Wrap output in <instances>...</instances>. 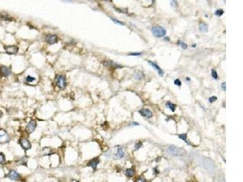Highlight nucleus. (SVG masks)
I'll return each instance as SVG.
<instances>
[{"label":"nucleus","instance_id":"obj_28","mask_svg":"<svg viewBox=\"0 0 243 182\" xmlns=\"http://www.w3.org/2000/svg\"><path fill=\"white\" fill-rule=\"evenodd\" d=\"M216 100H217V97L215 96H212L208 98V101L210 103H214L215 101H216Z\"/></svg>","mask_w":243,"mask_h":182},{"label":"nucleus","instance_id":"obj_25","mask_svg":"<svg viewBox=\"0 0 243 182\" xmlns=\"http://www.w3.org/2000/svg\"><path fill=\"white\" fill-rule=\"evenodd\" d=\"M211 75H212L213 78L215 80H217L218 78V75L217 72L215 71V69H212L211 70Z\"/></svg>","mask_w":243,"mask_h":182},{"label":"nucleus","instance_id":"obj_4","mask_svg":"<svg viewBox=\"0 0 243 182\" xmlns=\"http://www.w3.org/2000/svg\"><path fill=\"white\" fill-rule=\"evenodd\" d=\"M19 143L21 145V146L22 147L23 149H24L25 150H29L32 148V145H31L29 140L25 139V138H21V139H20L19 140Z\"/></svg>","mask_w":243,"mask_h":182},{"label":"nucleus","instance_id":"obj_30","mask_svg":"<svg viewBox=\"0 0 243 182\" xmlns=\"http://www.w3.org/2000/svg\"><path fill=\"white\" fill-rule=\"evenodd\" d=\"M174 83L175 85H176L177 86H181L182 85V83H181V81L179 79H176L174 81Z\"/></svg>","mask_w":243,"mask_h":182},{"label":"nucleus","instance_id":"obj_7","mask_svg":"<svg viewBox=\"0 0 243 182\" xmlns=\"http://www.w3.org/2000/svg\"><path fill=\"white\" fill-rule=\"evenodd\" d=\"M5 51L7 54L9 55L16 54L18 52V47L15 46H5L4 47Z\"/></svg>","mask_w":243,"mask_h":182},{"label":"nucleus","instance_id":"obj_16","mask_svg":"<svg viewBox=\"0 0 243 182\" xmlns=\"http://www.w3.org/2000/svg\"><path fill=\"white\" fill-rule=\"evenodd\" d=\"M199 30L202 32H207L208 31V25L204 22H201L199 23Z\"/></svg>","mask_w":243,"mask_h":182},{"label":"nucleus","instance_id":"obj_40","mask_svg":"<svg viewBox=\"0 0 243 182\" xmlns=\"http://www.w3.org/2000/svg\"><path fill=\"white\" fill-rule=\"evenodd\" d=\"M196 44H195V45H192V47H196Z\"/></svg>","mask_w":243,"mask_h":182},{"label":"nucleus","instance_id":"obj_24","mask_svg":"<svg viewBox=\"0 0 243 182\" xmlns=\"http://www.w3.org/2000/svg\"><path fill=\"white\" fill-rule=\"evenodd\" d=\"M178 44L180 45V46H181V47H182L183 49H186L187 48V44L185 43H184V42H182V41H178Z\"/></svg>","mask_w":243,"mask_h":182},{"label":"nucleus","instance_id":"obj_9","mask_svg":"<svg viewBox=\"0 0 243 182\" xmlns=\"http://www.w3.org/2000/svg\"><path fill=\"white\" fill-rule=\"evenodd\" d=\"M36 127V121L35 120H32L27 124V126H26V130L27 132V133H28L29 134H31V133L33 132L35 130V128Z\"/></svg>","mask_w":243,"mask_h":182},{"label":"nucleus","instance_id":"obj_5","mask_svg":"<svg viewBox=\"0 0 243 182\" xmlns=\"http://www.w3.org/2000/svg\"><path fill=\"white\" fill-rule=\"evenodd\" d=\"M56 83L57 86L60 89H64L66 86V78L63 75H57L56 78Z\"/></svg>","mask_w":243,"mask_h":182},{"label":"nucleus","instance_id":"obj_14","mask_svg":"<svg viewBox=\"0 0 243 182\" xmlns=\"http://www.w3.org/2000/svg\"><path fill=\"white\" fill-rule=\"evenodd\" d=\"M134 174H135V170H134V168H129V169H127L125 171V175L127 177L131 178L134 176Z\"/></svg>","mask_w":243,"mask_h":182},{"label":"nucleus","instance_id":"obj_33","mask_svg":"<svg viewBox=\"0 0 243 182\" xmlns=\"http://www.w3.org/2000/svg\"><path fill=\"white\" fill-rule=\"evenodd\" d=\"M111 20H113V21H114V22H115V23H117V24H120V25H123V23L122 22H121V21H118V20H116V19L112 18H111Z\"/></svg>","mask_w":243,"mask_h":182},{"label":"nucleus","instance_id":"obj_15","mask_svg":"<svg viewBox=\"0 0 243 182\" xmlns=\"http://www.w3.org/2000/svg\"><path fill=\"white\" fill-rule=\"evenodd\" d=\"M104 64L106 66H111V67H114V68H120L122 66H120V65H118L117 64H116L115 63L111 61H106L104 62Z\"/></svg>","mask_w":243,"mask_h":182},{"label":"nucleus","instance_id":"obj_20","mask_svg":"<svg viewBox=\"0 0 243 182\" xmlns=\"http://www.w3.org/2000/svg\"><path fill=\"white\" fill-rule=\"evenodd\" d=\"M166 106L170 109L172 112H174L175 108H176V105L172 103H168L166 104Z\"/></svg>","mask_w":243,"mask_h":182},{"label":"nucleus","instance_id":"obj_35","mask_svg":"<svg viewBox=\"0 0 243 182\" xmlns=\"http://www.w3.org/2000/svg\"><path fill=\"white\" fill-rule=\"evenodd\" d=\"M226 82H224V83H222V85H221V87H222V90H223V91H226Z\"/></svg>","mask_w":243,"mask_h":182},{"label":"nucleus","instance_id":"obj_12","mask_svg":"<svg viewBox=\"0 0 243 182\" xmlns=\"http://www.w3.org/2000/svg\"><path fill=\"white\" fill-rule=\"evenodd\" d=\"M148 63L150 65H151V66L152 67H153V68L154 69L156 70V71H157V72H158L159 75V76H163V75H164V72H163V71L162 69L160 68L159 66L158 65H157V64L156 63L153 62V61H148Z\"/></svg>","mask_w":243,"mask_h":182},{"label":"nucleus","instance_id":"obj_38","mask_svg":"<svg viewBox=\"0 0 243 182\" xmlns=\"http://www.w3.org/2000/svg\"><path fill=\"white\" fill-rule=\"evenodd\" d=\"M165 40H167V41H170V38L168 37H165Z\"/></svg>","mask_w":243,"mask_h":182},{"label":"nucleus","instance_id":"obj_13","mask_svg":"<svg viewBox=\"0 0 243 182\" xmlns=\"http://www.w3.org/2000/svg\"><path fill=\"white\" fill-rule=\"evenodd\" d=\"M139 113L142 116L147 117L148 118L152 117L153 116V112L150 110L149 109H142L139 110Z\"/></svg>","mask_w":243,"mask_h":182},{"label":"nucleus","instance_id":"obj_1","mask_svg":"<svg viewBox=\"0 0 243 182\" xmlns=\"http://www.w3.org/2000/svg\"><path fill=\"white\" fill-rule=\"evenodd\" d=\"M151 33L155 37L161 38L165 36L167 31L163 27H161V26H156L152 27Z\"/></svg>","mask_w":243,"mask_h":182},{"label":"nucleus","instance_id":"obj_29","mask_svg":"<svg viewBox=\"0 0 243 182\" xmlns=\"http://www.w3.org/2000/svg\"><path fill=\"white\" fill-rule=\"evenodd\" d=\"M26 81H27V82H32V81H35V78L32 77V76H28L26 77Z\"/></svg>","mask_w":243,"mask_h":182},{"label":"nucleus","instance_id":"obj_37","mask_svg":"<svg viewBox=\"0 0 243 182\" xmlns=\"http://www.w3.org/2000/svg\"><path fill=\"white\" fill-rule=\"evenodd\" d=\"M2 115H3V113H2V112L1 111V110H0V118H1L2 117Z\"/></svg>","mask_w":243,"mask_h":182},{"label":"nucleus","instance_id":"obj_31","mask_svg":"<svg viewBox=\"0 0 243 182\" xmlns=\"http://www.w3.org/2000/svg\"><path fill=\"white\" fill-rule=\"evenodd\" d=\"M136 182H147V180H146L145 178L142 177H140L138 178V179L136 180Z\"/></svg>","mask_w":243,"mask_h":182},{"label":"nucleus","instance_id":"obj_6","mask_svg":"<svg viewBox=\"0 0 243 182\" xmlns=\"http://www.w3.org/2000/svg\"><path fill=\"white\" fill-rule=\"evenodd\" d=\"M6 177L12 180H19L21 179L20 174L14 170L10 171L8 174L6 175Z\"/></svg>","mask_w":243,"mask_h":182},{"label":"nucleus","instance_id":"obj_21","mask_svg":"<svg viewBox=\"0 0 243 182\" xmlns=\"http://www.w3.org/2000/svg\"><path fill=\"white\" fill-rule=\"evenodd\" d=\"M179 138L180 139H181V140H183V141H185V143L188 145H190V144L188 143V141H187V134H181V135H179Z\"/></svg>","mask_w":243,"mask_h":182},{"label":"nucleus","instance_id":"obj_36","mask_svg":"<svg viewBox=\"0 0 243 182\" xmlns=\"http://www.w3.org/2000/svg\"><path fill=\"white\" fill-rule=\"evenodd\" d=\"M131 126H139V123H137V122H133V123H131Z\"/></svg>","mask_w":243,"mask_h":182},{"label":"nucleus","instance_id":"obj_34","mask_svg":"<svg viewBox=\"0 0 243 182\" xmlns=\"http://www.w3.org/2000/svg\"><path fill=\"white\" fill-rule=\"evenodd\" d=\"M142 54V53H141V52H133V53L129 54V55H132V56H139V55Z\"/></svg>","mask_w":243,"mask_h":182},{"label":"nucleus","instance_id":"obj_18","mask_svg":"<svg viewBox=\"0 0 243 182\" xmlns=\"http://www.w3.org/2000/svg\"><path fill=\"white\" fill-rule=\"evenodd\" d=\"M27 160H28V158H27V157H23L21 158L20 160H19L18 161H17V164H18V165L26 166L27 163Z\"/></svg>","mask_w":243,"mask_h":182},{"label":"nucleus","instance_id":"obj_39","mask_svg":"<svg viewBox=\"0 0 243 182\" xmlns=\"http://www.w3.org/2000/svg\"><path fill=\"white\" fill-rule=\"evenodd\" d=\"M186 80H187V81H190V78H188V77L186 78Z\"/></svg>","mask_w":243,"mask_h":182},{"label":"nucleus","instance_id":"obj_2","mask_svg":"<svg viewBox=\"0 0 243 182\" xmlns=\"http://www.w3.org/2000/svg\"><path fill=\"white\" fill-rule=\"evenodd\" d=\"M167 152L170 155L179 156V155H184L185 151L182 148H178V147L174 146H170L167 149Z\"/></svg>","mask_w":243,"mask_h":182},{"label":"nucleus","instance_id":"obj_23","mask_svg":"<svg viewBox=\"0 0 243 182\" xmlns=\"http://www.w3.org/2000/svg\"><path fill=\"white\" fill-rule=\"evenodd\" d=\"M224 12L222 9H218L215 12V15L218 16V17H221L224 14Z\"/></svg>","mask_w":243,"mask_h":182},{"label":"nucleus","instance_id":"obj_19","mask_svg":"<svg viewBox=\"0 0 243 182\" xmlns=\"http://www.w3.org/2000/svg\"><path fill=\"white\" fill-rule=\"evenodd\" d=\"M51 149L49 148H45L42 150V154L43 155H49L51 154Z\"/></svg>","mask_w":243,"mask_h":182},{"label":"nucleus","instance_id":"obj_11","mask_svg":"<svg viewBox=\"0 0 243 182\" xmlns=\"http://www.w3.org/2000/svg\"><path fill=\"white\" fill-rule=\"evenodd\" d=\"M11 74L9 68L4 66H0V75L4 77H7Z\"/></svg>","mask_w":243,"mask_h":182},{"label":"nucleus","instance_id":"obj_32","mask_svg":"<svg viewBox=\"0 0 243 182\" xmlns=\"http://www.w3.org/2000/svg\"><path fill=\"white\" fill-rule=\"evenodd\" d=\"M170 4H171V6H172V7H174V8H175V7H177V1H171Z\"/></svg>","mask_w":243,"mask_h":182},{"label":"nucleus","instance_id":"obj_17","mask_svg":"<svg viewBox=\"0 0 243 182\" xmlns=\"http://www.w3.org/2000/svg\"><path fill=\"white\" fill-rule=\"evenodd\" d=\"M124 156V152L121 148H119L117 149V152L114 156V159H120L123 158Z\"/></svg>","mask_w":243,"mask_h":182},{"label":"nucleus","instance_id":"obj_3","mask_svg":"<svg viewBox=\"0 0 243 182\" xmlns=\"http://www.w3.org/2000/svg\"><path fill=\"white\" fill-rule=\"evenodd\" d=\"M10 137L8 133L3 129H0V144H4L9 142Z\"/></svg>","mask_w":243,"mask_h":182},{"label":"nucleus","instance_id":"obj_22","mask_svg":"<svg viewBox=\"0 0 243 182\" xmlns=\"http://www.w3.org/2000/svg\"><path fill=\"white\" fill-rule=\"evenodd\" d=\"M6 161L4 154L2 152H0V164H3Z\"/></svg>","mask_w":243,"mask_h":182},{"label":"nucleus","instance_id":"obj_8","mask_svg":"<svg viewBox=\"0 0 243 182\" xmlns=\"http://www.w3.org/2000/svg\"><path fill=\"white\" fill-rule=\"evenodd\" d=\"M100 163V159L99 157H95L88 161L87 163V166L91 167L93 169V170H96L97 165Z\"/></svg>","mask_w":243,"mask_h":182},{"label":"nucleus","instance_id":"obj_10","mask_svg":"<svg viewBox=\"0 0 243 182\" xmlns=\"http://www.w3.org/2000/svg\"><path fill=\"white\" fill-rule=\"evenodd\" d=\"M45 41L49 44H54L57 42V36L55 35H48L45 38Z\"/></svg>","mask_w":243,"mask_h":182},{"label":"nucleus","instance_id":"obj_27","mask_svg":"<svg viewBox=\"0 0 243 182\" xmlns=\"http://www.w3.org/2000/svg\"><path fill=\"white\" fill-rule=\"evenodd\" d=\"M135 78L136 79H138V80H141V79L143 78V75H142V72H137L135 75Z\"/></svg>","mask_w":243,"mask_h":182},{"label":"nucleus","instance_id":"obj_26","mask_svg":"<svg viewBox=\"0 0 243 182\" xmlns=\"http://www.w3.org/2000/svg\"><path fill=\"white\" fill-rule=\"evenodd\" d=\"M142 146V142H139L138 143L136 144L135 146H134V150H139L140 148Z\"/></svg>","mask_w":243,"mask_h":182}]
</instances>
